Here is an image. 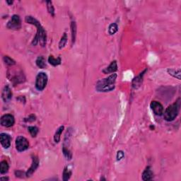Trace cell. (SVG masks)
Returning a JSON list of instances; mask_svg holds the SVG:
<instances>
[{
  "label": "cell",
  "mask_w": 181,
  "mask_h": 181,
  "mask_svg": "<svg viewBox=\"0 0 181 181\" xmlns=\"http://www.w3.org/2000/svg\"><path fill=\"white\" fill-rule=\"evenodd\" d=\"M7 28L11 30H19L22 28V20L19 15H13L10 21L7 24Z\"/></svg>",
  "instance_id": "cell-5"
},
{
  "label": "cell",
  "mask_w": 181,
  "mask_h": 181,
  "mask_svg": "<svg viewBox=\"0 0 181 181\" xmlns=\"http://www.w3.org/2000/svg\"><path fill=\"white\" fill-rule=\"evenodd\" d=\"M72 171L69 170L68 167L66 166L64 168V171H63V173H62V180L64 181H67L68 180L70 179L71 176H72Z\"/></svg>",
  "instance_id": "cell-22"
},
{
  "label": "cell",
  "mask_w": 181,
  "mask_h": 181,
  "mask_svg": "<svg viewBox=\"0 0 181 181\" xmlns=\"http://www.w3.org/2000/svg\"><path fill=\"white\" fill-rule=\"evenodd\" d=\"M67 42V33H64L62 35V36L60 40H59V48L60 50L62 49V48H64L65 47V45H66Z\"/></svg>",
  "instance_id": "cell-23"
},
{
  "label": "cell",
  "mask_w": 181,
  "mask_h": 181,
  "mask_svg": "<svg viewBox=\"0 0 181 181\" xmlns=\"http://www.w3.org/2000/svg\"><path fill=\"white\" fill-rule=\"evenodd\" d=\"M36 64L37 65V67H39L40 69H45V67H47L45 59L44 58L43 56L38 57V58L36 59Z\"/></svg>",
  "instance_id": "cell-19"
},
{
  "label": "cell",
  "mask_w": 181,
  "mask_h": 181,
  "mask_svg": "<svg viewBox=\"0 0 181 181\" xmlns=\"http://www.w3.org/2000/svg\"><path fill=\"white\" fill-rule=\"evenodd\" d=\"M147 69H146L144 72L140 73V74H139L137 76H136V77H134L133 79V80H132V88H134V89H137L138 88L140 87V86L142 85V81H143V76H144V74L147 72Z\"/></svg>",
  "instance_id": "cell-12"
},
{
  "label": "cell",
  "mask_w": 181,
  "mask_h": 181,
  "mask_svg": "<svg viewBox=\"0 0 181 181\" xmlns=\"http://www.w3.org/2000/svg\"><path fill=\"white\" fill-rule=\"evenodd\" d=\"M0 142L4 149H9L10 147L11 142V136L7 133H1L0 134Z\"/></svg>",
  "instance_id": "cell-10"
},
{
  "label": "cell",
  "mask_w": 181,
  "mask_h": 181,
  "mask_svg": "<svg viewBox=\"0 0 181 181\" xmlns=\"http://www.w3.org/2000/svg\"><path fill=\"white\" fill-rule=\"evenodd\" d=\"M180 109V99L179 98L174 103L171 104L163 111V118L167 122H171L176 118Z\"/></svg>",
  "instance_id": "cell-3"
},
{
  "label": "cell",
  "mask_w": 181,
  "mask_h": 181,
  "mask_svg": "<svg viewBox=\"0 0 181 181\" xmlns=\"http://www.w3.org/2000/svg\"><path fill=\"white\" fill-rule=\"evenodd\" d=\"M71 33H72V45H73L76 41V31H77V27H76V22L72 21L71 22Z\"/></svg>",
  "instance_id": "cell-16"
},
{
  "label": "cell",
  "mask_w": 181,
  "mask_h": 181,
  "mask_svg": "<svg viewBox=\"0 0 181 181\" xmlns=\"http://www.w3.org/2000/svg\"><path fill=\"white\" fill-rule=\"evenodd\" d=\"M29 148V142L24 136H19L16 139V149L18 151L22 152Z\"/></svg>",
  "instance_id": "cell-6"
},
{
  "label": "cell",
  "mask_w": 181,
  "mask_h": 181,
  "mask_svg": "<svg viewBox=\"0 0 181 181\" xmlns=\"http://www.w3.org/2000/svg\"><path fill=\"white\" fill-rule=\"evenodd\" d=\"M118 31V26L115 23H113L108 27V33L109 35H114Z\"/></svg>",
  "instance_id": "cell-24"
},
{
  "label": "cell",
  "mask_w": 181,
  "mask_h": 181,
  "mask_svg": "<svg viewBox=\"0 0 181 181\" xmlns=\"http://www.w3.org/2000/svg\"><path fill=\"white\" fill-rule=\"evenodd\" d=\"M124 157H125V153H124V151H122V150H120V151H118L117 152L116 159H117V161L122 160L123 158H124Z\"/></svg>",
  "instance_id": "cell-30"
},
{
  "label": "cell",
  "mask_w": 181,
  "mask_h": 181,
  "mask_svg": "<svg viewBox=\"0 0 181 181\" xmlns=\"http://www.w3.org/2000/svg\"><path fill=\"white\" fill-rule=\"evenodd\" d=\"M46 4H47V11L49 12L50 14L52 16H55V8H54V6L53 5V2L51 1H46Z\"/></svg>",
  "instance_id": "cell-26"
},
{
  "label": "cell",
  "mask_w": 181,
  "mask_h": 181,
  "mask_svg": "<svg viewBox=\"0 0 181 181\" xmlns=\"http://www.w3.org/2000/svg\"><path fill=\"white\" fill-rule=\"evenodd\" d=\"M0 180H7V181H8L9 180V178H8V177H1V178H0Z\"/></svg>",
  "instance_id": "cell-32"
},
{
  "label": "cell",
  "mask_w": 181,
  "mask_h": 181,
  "mask_svg": "<svg viewBox=\"0 0 181 181\" xmlns=\"http://www.w3.org/2000/svg\"><path fill=\"white\" fill-rule=\"evenodd\" d=\"M9 78V80H10L14 85L22 84V83L24 82L25 81V76L22 72H20L19 73L17 72V74H13L11 76V77Z\"/></svg>",
  "instance_id": "cell-13"
},
{
  "label": "cell",
  "mask_w": 181,
  "mask_h": 181,
  "mask_svg": "<svg viewBox=\"0 0 181 181\" xmlns=\"http://www.w3.org/2000/svg\"><path fill=\"white\" fill-rule=\"evenodd\" d=\"M150 108H151L153 113H154L156 115H158V116L162 115L163 111H164V108H163L162 104L156 101H151V103H150Z\"/></svg>",
  "instance_id": "cell-8"
},
{
  "label": "cell",
  "mask_w": 181,
  "mask_h": 181,
  "mask_svg": "<svg viewBox=\"0 0 181 181\" xmlns=\"http://www.w3.org/2000/svg\"><path fill=\"white\" fill-rule=\"evenodd\" d=\"M1 99L4 103H8L12 99V91L9 86H5L1 92Z\"/></svg>",
  "instance_id": "cell-11"
},
{
  "label": "cell",
  "mask_w": 181,
  "mask_h": 181,
  "mask_svg": "<svg viewBox=\"0 0 181 181\" xmlns=\"http://www.w3.org/2000/svg\"><path fill=\"white\" fill-rule=\"evenodd\" d=\"M3 60L5 64L8 65V66H13V65H16V61L9 56H4Z\"/></svg>",
  "instance_id": "cell-28"
},
{
  "label": "cell",
  "mask_w": 181,
  "mask_h": 181,
  "mask_svg": "<svg viewBox=\"0 0 181 181\" xmlns=\"http://www.w3.org/2000/svg\"><path fill=\"white\" fill-rule=\"evenodd\" d=\"M48 62H49L52 66L57 67L61 64L62 59L60 57L55 58V57H54L53 55H50L49 57H48Z\"/></svg>",
  "instance_id": "cell-17"
},
{
  "label": "cell",
  "mask_w": 181,
  "mask_h": 181,
  "mask_svg": "<svg viewBox=\"0 0 181 181\" xmlns=\"http://www.w3.org/2000/svg\"><path fill=\"white\" fill-rule=\"evenodd\" d=\"M9 165L7 161H2L0 163V173L5 174L9 171Z\"/></svg>",
  "instance_id": "cell-21"
},
{
  "label": "cell",
  "mask_w": 181,
  "mask_h": 181,
  "mask_svg": "<svg viewBox=\"0 0 181 181\" xmlns=\"http://www.w3.org/2000/svg\"><path fill=\"white\" fill-rule=\"evenodd\" d=\"M28 132H30V135H31L32 137H36V136H37L38 132H39V129H38L37 127H36V126L28 127Z\"/></svg>",
  "instance_id": "cell-27"
},
{
  "label": "cell",
  "mask_w": 181,
  "mask_h": 181,
  "mask_svg": "<svg viewBox=\"0 0 181 181\" xmlns=\"http://www.w3.org/2000/svg\"><path fill=\"white\" fill-rule=\"evenodd\" d=\"M117 76L116 74H112L106 78L99 80L96 83V90L99 92H109L113 90L115 87Z\"/></svg>",
  "instance_id": "cell-2"
},
{
  "label": "cell",
  "mask_w": 181,
  "mask_h": 181,
  "mask_svg": "<svg viewBox=\"0 0 181 181\" xmlns=\"http://www.w3.org/2000/svg\"><path fill=\"white\" fill-rule=\"evenodd\" d=\"M167 72L170 75L173 76L174 78L178 79V80H180V74L181 72L180 69H167Z\"/></svg>",
  "instance_id": "cell-18"
},
{
  "label": "cell",
  "mask_w": 181,
  "mask_h": 181,
  "mask_svg": "<svg viewBox=\"0 0 181 181\" xmlns=\"http://www.w3.org/2000/svg\"><path fill=\"white\" fill-rule=\"evenodd\" d=\"M142 180L144 181L151 180L154 178V173L152 171V168L151 166L146 167L144 171L142 173Z\"/></svg>",
  "instance_id": "cell-14"
},
{
  "label": "cell",
  "mask_w": 181,
  "mask_h": 181,
  "mask_svg": "<svg viewBox=\"0 0 181 181\" xmlns=\"http://www.w3.org/2000/svg\"><path fill=\"white\" fill-rule=\"evenodd\" d=\"M36 120V115L33 114L30 115L28 117L24 118V121L26 122H33Z\"/></svg>",
  "instance_id": "cell-29"
},
{
  "label": "cell",
  "mask_w": 181,
  "mask_h": 181,
  "mask_svg": "<svg viewBox=\"0 0 181 181\" xmlns=\"http://www.w3.org/2000/svg\"><path fill=\"white\" fill-rule=\"evenodd\" d=\"M25 22L27 24H32L36 27V36H35L33 40L32 41V45L36 46L37 44L39 43L40 45L42 47H45L47 43V34H46L45 30L42 26L40 23L38 22L37 19H36L31 16H27L25 18Z\"/></svg>",
  "instance_id": "cell-1"
},
{
  "label": "cell",
  "mask_w": 181,
  "mask_h": 181,
  "mask_svg": "<svg viewBox=\"0 0 181 181\" xmlns=\"http://www.w3.org/2000/svg\"><path fill=\"white\" fill-rule=\"evenodd\" d=\"M62 153L64 154L65 157L66 158L67 160H71L72 159V154L70 150L69 149V148L65 146H63L62 147Z\"/></svg>",
  "instance_id": "cell-25"
},
{
  "label": "cell",
  "mask_w": 181,
  "mask_h": 181,
  "mask_svg": "<svg viewBox=\"0 0 181 181\" xmlns=\"http://www.w3.org/2000/svg\"><path fill=\"white\" fill-rule=\"evenodd\" d=\"M6 2L9 5H11L13 4V1H9V0H7V1H6Z\"/></svg>",
  "instance_id": "cell-33"
},
{
  "label": "cell",
  "mask_w": 181,
  "mask_h": 181,
  "mask_svg": "<svg viewBox=\"0 0 181 181\" xmlns=\"http://www.w3.org/2000/svg\"><path fill=\"white\" fill-rule=\"evenodd\" d=\"M15 175H16V177H18V178H24V176H26V173H24L22 171H15Z\"/></svg>",
  "instance_id": "cell-31"
},
{
  "label": "cell",
  "mask_w": 181,
  "mask_h": 181,
  "mask_svg": "<svg viewBox=\"0 0 181 181\" xmlns=\"http://www.w3.org/2000/svg\"><path fill=\"white\" fill-rule=\"evenodd\" d=\"M47 75L45 72L38 73L37 76H36V84H35V86H36V89L40 90V91L43 90L46 87V86H47Z\"/></svg>",
  "instance_id": "cell-4"
},
{
  "label": "cell",
  "mask_w": 181,
  "mask_h": 181,
  "mask_svg": "<svg viewBox=\"0 0 181 181\" xmlns=\"http://www.w3.org/2000/svg\"><path fill=\"white\" fill-rule=\"evenodd\" d=\"M117 63L116 60H114L113 62H111V63L110 64L108 67H107L106 68H105L103 70V72L104 74H111V73H115V72H117Z\"/></svg>",
  "instance_id": "cell-15"
},
{
  "label": "cell",
  "mask_w": 181,
  "mask_h": 181,
  "mask_svg": "<svg viewBox=\"0 0 181 181\" xmlns=\"http://www.w3.org/2000/svg\"><path fill=\"white\" fill-rule=\"evenodd\" d=\"M64 129H65V127L63 126V125H62V126L59 127V128L57 130L55 135H54V141H55V143H59V141H60L61 134H62V133Z\"/></svg>",
  "instance_id": "cell-20"
},
{
  "label": "cell",
  "mask_w": 181,
  "mask_h": 181,
  "mask_svg": "<svg viewBox=\"0 0 181 181\" xmlns=\"http://www.w3.org/2000/svg\"><path fill=\"white\" fill-rule=\"evenodd\" d=\"M0 123L1 126L5 127V128H11L15 123L14 117L11 114H6L1 116Z\"/></svg>",
  "instance_id": "cell-7"
},
{
  "label": "cell",
  "mask_w": 181,
  "mask_h": 181,
  "mask_svg": "<svg viewBox=\"0 0 181 181\" xmlns=\"http://www.w3.org/2000/svg\"><path fill=\"white\" fill-rule=\"evenodd\" d=\"M39 166V159L37 156L33 155L32 156V163L31 165L29 168L28 169V171H26V177H30L33 174L35 173V171H36V169L38 168Z\"/></svg>",
  "instance_id": "cell-9"
}]
</instances>
